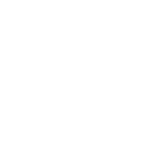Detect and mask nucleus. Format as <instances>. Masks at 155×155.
Masks as SVG:
<instances>
[]
</instances>
